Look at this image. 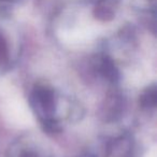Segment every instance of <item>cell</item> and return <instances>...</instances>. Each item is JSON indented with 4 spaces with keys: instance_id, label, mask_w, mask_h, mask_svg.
Wrapping results in <instances>:
<instances>
[{
    "instance_id": "1",
    "label": "cell",
    "mask_w": 157,
    "mask_h": 157,
    "mask_svg": "<svg viewBox=\"0 0 157 157\" xmlns=\"http://www.w3.org/2000/svg\"><path fill=\"white\" fill-rule=\"evenodd\" d=\"M96 12H97V15L99 17H103V18H108V17H111L112 15V9L110 8L109 2L103 0V1H100V3L98 5V7L96 8Z\"/></svg>"
}]
</instances>
